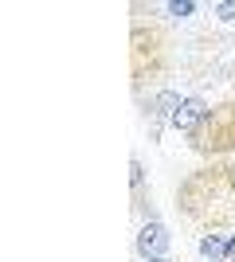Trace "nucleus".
Segmentation results:
<instances>
[{
  "instance_id": "nucleus-9",
  "label": "nucleus",
  "mask_w": 235,
  "mask_h": 262,
  "mask_svg": "<svg viewBox=\"0 0 235 262\" xmlns=\"http://www.w3.org/2000/svg\"><path fill=\"white\" fill-rule=\"evenodd\" d=\"M168 16H177V20H188L192 12H200V4L196 0H173V4H165Z\"/></svg>"
},
{
  "instance_id": "nucleus-4",
  "label": "nucleus",
  "mask_w": 235,
  "mask_h": 262,
  "mask_svg": "<svg viewBox=\"0 0 235 262\" xmlns=\"http://www.w3.org/2000/svg\"><path fill=\"white\" fill-rule=\"evenodd\" d=\"M180 102H184V94L173 86H161L153 90L141 106H145V125H149V141H161V133L173 129V114L180 110Z\"/></svg>"
},
{
  "instance_id": "nucleus-5",
  "label": "nucleus",
  "mask_w": 235,
  "mask_h": 262,
  "mask_svg": "<svg viewBox=\"0 0 235 262\" xmlns=\"http://www.w3.org/2000/svg\"><path fill=\"white\" fill-rule=\"evenodd\" d=\"M134 251L141 262H153V258H168L173 254V235H168V227L161 223V219H145L141 227H137L134 235Z\"/></svg>"
},
{
  "instance_id": "nucleus-8",
  "label": "nucleus",
  "mask_w": 235,
  "mask_h": 262,
  "mask_svg": "<svg viewBox=\"0 0 235 262\" xmlns=\"http://www.w3.org/2000/svg\"><path fill=\"white\" fill-rule=\"evenodd\" d=\"M196 251L204 262H227V235H200Z\"/></svg>"
},
{
  "instance_id": "nucleus-6",
  "label": "nucleus",
  "mask_w": 235,
  "mask_h": 262,
  "mask_svg": "<svg viewBox=\"0 0 235 262\" xmlns=\"http://www.w3.org/2000/svg\"><path fill=\"white\" fill-rule=\"evenodd\" d=\"M208 110H212V102L204 98V94H184L180 110L173 114V129H177L180 137H192V133L200 129V121L208 118Z\"/></svg>"
},
{
  "instance_id": "nucleus-11",
  "label": "nucleus",
  "mask_w": 235,
  "mask_h": 262,
  "mask_svg": "<svg viewBox=\"0 0 235 262\" xmlns=\"http://www.w3.org/2000/svg\"><path fill=\"white\" fill-rule=\"evenodd\" d=\"M153 262H177V258H173V254H168V258H153Z\"/></svg>"
},
{
  "instance_id": "nucleus-2",
  "label": "nucleus",
  "mask_w": 235,
  "mask_h": 262,
  "mask_svg": "<svg viewBox=\"0 0 235 262\" xmlns=\"http://www.w3.org/2000/svg\"><path fill=\"white\" fill-rule=\"evenodd\" d=\"M177 67V43H173V32H168L161 20L153 16H134V28H130V86H134L137 102L165 86V78L173 75Z\"/></svg>"
},
{
  "instance_id": "nucleus-3",
  "label": "nucleus",
  "mask_w": 235,
  "mask_h": 262,
  "mask_svg": "<svg viewBox=\"0 0 235 262\" xmlns=\"http://www.w3.org/2000/svg\"><path fill=\"white\" fill-rule=\"evenodd\" d=\"M184 141L204 161H227L235 153V90L227 98L212 102L208 118L200 121V129L192 133V137H184Z\"/></svg>"
},
{
  "instance_id": "nucleus-10",
  "label": "nucleus",
  "mask_w": 235,
  "mask_h": 262,
  "mask_svg": "<svg viewBox=\"0 0 235 262\" xmlns=\"http://www.w3.org/2000/svg\"><path fill=\"white\" fill-rule=\"evenodd\" d=\"M227 262H235V231L227 235Z\"/></svg>"
},
{
  "instance_id": "nucleus-7",
  "label": "nucleus",
  "mask_w": 235,
  "mask_h": 262,
  "mask_svg": "<svg viewBox=\"0 0 235 262\" xmlns=\"http://www.w3.org/2000/svg\"><path fill=\"white\" fill-rule=\"evenodd\" d=\"M130 188H134V215L145 223L153 219V204H149V192H145V164L141 157H130Z\"/></svg>"
},
{
  "instance_id": "nucleus-1",
  "label": "nucleus",
  "mask_w": 235,
  "mask_h": 262,
  "mask_svg": "<svg viewBox=\"0 0 235 262\" xmlns=\"http://www.w3.org/2000/svg\"><path fill=\"white\" fill-rule=\"evenodd\" d=\"M173 208L200 235L235 231V161H208L173 188Z\"/></svg>"
}]
</instances>
